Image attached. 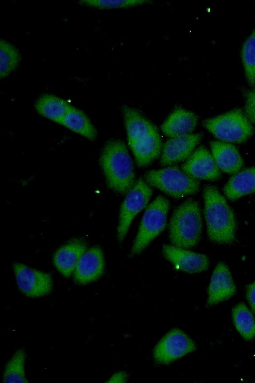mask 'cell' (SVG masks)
I'll use <instances>...</instances> for the list:
<instances>
[{
	"mask_svg": "<svg viewBox=\"0 0 255 383\" xmlns=\"http://www.w3.org/2000/svg\"><path fill=\"white\" fill-rule=\"evenodd\" d=\"M197 116L192 111L176 107L168 116L161 127L163 134L169 137L189 134L195 129Z\"/></svg>",
	"mask_w": 255,
	"mask_h": 383,
	"instance_id": "17",
	"label": "cell"
},
{
	"mask_svg": "<svg viewBox=\"0 0 255 383\" xmlns=\"http://www.w3.org/2000/svg\"><path fill=\"white\" fill-rule=\"evenodd\" d=\"M203 125L216 138L225 142L244 143L254 132L252 123L241 108L205 119Z\"/></svg>",
	"mask_w": 255,
	"mask_h": 383,
	"instance_id": "5",
	"label": "cell"
},
{
	"mask_svg": "<svg viewBox=\"0 0 255 383\" xmlns=\"http://www.w3.org/2000/svg\"><path fill=\"white\" fill-rule=\"evenodd\" d=\"M245 98L244 112L249 120L255 125V86L243 91Z\"/></svg>",
	"mask_w": 255,
	"mask_h": 383,
	"instance_id": "27",
	"label": "cell"
},
{
	"mask_svg": "<svg viewBox=\"0 0 255 383\" xmlns=\"http://www.w3.org/2000/svg\"><path fill=\"white\" fill-rule=\"evenodd\" d=\"M72 106L65 100L49 94L41 96L35 104V109L40 115L60 124Z\"/></svg>",
	"mask_w": 255,
	"mask_h": 383,
	"instance_id": "20",
	"label": "cell"
},
{
	"mask_svg": "<svg viewBox=\"0 0 255 383\" xmlns=\"http://www.w3.org/2000/svg\"><path fill=\"white\" fill-rule=\"evenodd\" d=\"M169 207L168 200L157 196L146 208L133 241L130 254L140 253L164 229Z\"/></svg>",
	"mask_w": 255,
	"mask_h": 383,
	"instance_id": "7",
	"label": "cell"
},
{
	"mask_svg": "<svg viewBox=\"0 0 255 383\" xmlns=\"http://www.w3.org/2000/svg\"><path fill=\"white\" fill-rule=\"evenodd\" d=\"M13 267L18 286L25 295L36 297L51 292L52 280L49 274L19 263H14Z\"/></svg>",
	"mask_w": 255,
	"mask_h": 383,
	"instance_id": "10",
	"label": "cell"
},
{
	"mask_svg": "<svg viewBox=\"0 0 255 383\" xmlns=\"http://www.w3.org/2000/svg\"><path fill=\"white\" fill-rule=\"evenodd\" d=\"M86 249V243L83 240H72L56 251L54 264L64 276L69 277Z\"/></svg>",
	"mask_w": 255,
	"mask_h": 383,
	"instance_id": "18",
	"label": "cell"
},
{
	"mask_svg": "<svg viewBox=\"0 0 255 383\" xmlns=\"http://www.w3.org/2000/svg\"><path fill=\"white\" fill-rule=\"evenodd\" d=\"M202 221L198 203L189 198L174 210L169 225V238L176 247L195 246L202 232Z\"/></svg>",
	"mask_w": 255,
	"mask_h": 383,
	"instance_id": "4",
	"label": "cell"
},
{
	"mask_svg": "<svg viewBox=\"0 0 255 383\" xmlns=\"http://www.w3.org/2000/svg\"><path fill=\"white\" fill-rule=\"evenodd\" d=\"M196 349L195 343L182 331L173 329L157 344L153 350L155 361L168 364Z\"/></svg>",
	"mask_w": 255,
	"mask_h": 383,
	"instance_id": "9",
	"label": "cell"
},
{
	"mask_svg": "<svg viewBox=\"0 0 255 383\" xmlns=\"http://www.w3.org/2000/svg\"><path fill=\"white\" fill-rule=\"evenodd\" d=\"M20 54L12 44L3 39L0 40V78L5 77L18 65Z\"/></svg>",
	"mask_w": 255,
	"mask_h": 383,
	"instance_id": "25",
	"label": "cell"
},
{
	"mask_svg": "<svg viewBox=\"0 0 255 383\" xmlns=\"http://www.w3.org/2000/svg\"><path fill=\"white\" fill-rule=\"evenodd\" d=\"M26 357L24 350H18L7 364L3 374L5 383H27L25 378L24 363Z\"/></svg>",
	"mask_w": 255,
	"mask_h": 383,
	"instance_id": "23",
	"label": "cell"
},
{
	"mask_svg": "<svg viewBox=\"0 0 255 383\" xmlns=\"http://www.w3.org/2000/svg\"><path fill=\"white\" fill-rule=\"evenodd\" d=\"M224 192L231 200L255 192V167L247 168L234 174L225 185Z\"/></svg>",
	"mask_w": 255,
	"mask_h": 383,
	"instance_id": "19",
	"label": "cell"
},
{
	"mask_svg": "<svg viewBox=\"0 0 255 383\" xmlns=\"http://www.w3.org/2000/svg\"><path fill=\"white\" fill-rule=\"evenodd\" d=\"M122 112L129 146L140 167L149 165L160 155L162 142L155 126L137 110L124 105Z\"/></svg>",
	"mask_w": 255,
	"mask_h": 383,
	"instance_id": "1",
	"label": "cell"
},
{
	"mask_svg": "<svg viewBox=\"0 0 255 383\" xmlns=\"http://www.w3.org/2000/svg\"><path fill=\"white\" fill-rule=\"evenodd\" d=\"M162 253L176 268L186 272H200L207 270L209 265V259L205 254L174 245H163Z\"/></svg>",
	"mask_w": 255,
	"mask_h": 383,
	"instance_id": "13",
	"label": "cell"
},
{
	"mask_svg": "<svg viewBox=\"0 0 255 383\" xmlns=\"http://www.w3.org/2000/svg\"><path fill=\"white\" fill-rule=\"evenodd\" d=\"M61 124L91 140L96 137V130L87 116L73 106L65 114Z\"/></svg>",
	"mask_w": 255,
	"mask_h": 383,
	"instance_id": "21",
	"label": "cell"
},
{
	"mask_svg": "<svg viewBox=\"0 0 255 383\" xmlns=\"http://www.w3.org/2000/svg\"><path fill=\"white\" fill-rule=\"evenodd\" d=\"M181 169L197 179L215 181L221 175L212 154L204 146L197 148L181 165Z\"/></svg>",
	"mask_w": 255,
	"mask_h": 383,
	"instance_id": "11",
	"label": "cell"
},
{
	"mask_svg": "<svg viewBox=\"0 0 255 383\" xmlns=\"http://www.w3.org/2000/svg\"><path fill=\"white\" fill-rule=\"evenodd\" d=\"M128 379V376L125 372H118L114 374L110 379L108 383H125Z\"/></svg>",
	"mask_w": 255,
	"mask_h": 383,
	"instance_id": "29",
	"label": "cell"
},
{
	"mask_svg": "<svg viewBox=\"0 0 255 383\" xmlns=\"http://www.w3.org/2000/svg\"><path fill=\"white\" fill-rule=\"evenodd\" d=\"M144 179L149 185L176 198L194 194L200 186L198 179L188 175L176 166L149 171L144 175Z\"/></svg>",
	"mask_w": 255,
	"mask_h": 383,
	"instance_id": "6",
	"label": "cell"
},
{
	"mask_svg": "<svg viewBox=\"0 0 255 383\" xmlns=\"http://www.w3.org/2000/svg\"><path fill=\"white\" fill-rule=\"evenodd\" d=\"M232 315L236 328L246 340L255 338V319L244 303H240L233 308Z\"/></svg>",
	"mask_w": 255,
	"mask_h": 383,
	"instance_id": "22",
	"label": "cell"
},
{
	"mask_svg": "<svg viewBox=\"0 0 255 383\" xmlns=\"http://www.w3.org/2000/svg\"><path fill=\"white\" fill-rule=\"evenodd\" d=\"M204 215L208 236L214 243L231 244L236 239V222L234 213L216 187H204Z\"/></svg>",
	"mask_w": 255,
	"mask_h": 383,
	"instance_id": "2",
	"label": "cell"
},
{
	"mask_svg": "<svg viewBox=\"0 0 255 383\" xmlns=\"http://www.w3.org/2000/svg\"><path fill=\"white\" fill-rule=\"evenodd\" d=\"M152 194V189L142 178L127 193L120 211L117 234L120 242L125 238L132 220L145 207Z\"/></svg>",
	"mask_w": 255,
	"mask_h": 383,
	"instance_id": "8",
	"label": "cell"
},
{
	"mask_svg": "<svg viewBox=\"0 0 255 383\" xmlns=\"http://www.w3.org/2000/svg\"><path fill=\"white\" fill-rule=\"evenodd\" d=\"M246 296L251 310L255 315V281L247 285Z\"/></svg>",
	"mask_w": 255,
	"mask_h": 383,
	"instance_id": "28",
	"label": "cell"
},
{
	"mask_svg": "<svg viewBox=\"0 0 255 383\" xmlns=\"http://www.w3.org/2000/svg\"><path fill=\"white\" fill-rule=\"evenodd\" d=\"M210 145L214 160L222 171L235 174L242 168L243 159L234 145L217 141L210 142Z\"/></svg>",
	"mask_w": 255,
	"mask_h": 383,
	"instance_id": "16",
	"label": "cell"
},
{
	"mask_svg": "<svg viewBox=\"0 0 255 383\" xmlns=\"http://www.w3.org/2000/svg\"><path fill=\"white\" fill-rule=\"evenodd\" d=\"M100 162L108 186L121 194L127 193L135 184L132 160L125 143L111 140L105 145Z\"/></svg>",
	"mask_w": 255,
	"mask_h": 383,
	"instance_id": "3",
	"label": "cell"
},
{
	"mask_svg": "<svg viewBox=\"0 0 255 383\" xmlns=\"http://www.w3.org/2000/svg\"><path fill=\"white\" fill-rule=\"evenodd\" d=\"M241 58L249 85L255 86V28L244 43Z\"/></svg>",
	"mask_w": 255,
	"mask_h": 383,
	"instance_id": "24",
	"label": "cell"
},
{
	"mask_svg": "<svg viewBox=\"0 0 255 383\" xmlns=\"http://www.w3.org/2000/svg\"><path fill=\"white\" fill-rule=\"evenodd\" d=\"M148 0H82L79 2L102 8L128 7L150 2Z\"/></svg>",
	"mask_w": 255,
	"mask_h": 383,
	"instance_id": "26",
	"label": "cell"
},
{
	"mask_svg": "<svg viewBox=\"0 0 255 383\" xmlns=\"http://www.w3.org/2000/svg\"><path fill=\"white\" fill-rule=\"evenodd\" d=\"M202 137L203 134L199 133L169 138L162 147L161 165H170L188 159Z\"/></svg>",
	"mask_w": 255,
	"mask_h": 383,
	"instance_id": "12",
	"label": "cell"
},
{
	"mask_svg": "<svg viewBox=\"0 0 255 383\" xmlns=\"http://www.w3.org/2000/svg\"><path fill=\"white\" fill-rule=\"evenodd\" d=\"M236 292V287L228 266L219 262L214 269L208 289V306L227 300Z\"/></svg>",
	"mask_w": 255,
	"mask_h": 383,
	"instance_id": "14",
	"label": "cell"
},
{
	"mask_svg": "<svg viewBox=\"0 0 255 383\" xmlns=\"http://www.w3.org/2000/svg\"><path fill=\"white\" fill-rule=\"evenodd\" d=\"M104 269L102 250L94 246L83 254L74 271V280L79 284H85L98 279Z\"/></svg>",
	"mask_w": 255,
	"mask_h": 383,
	"instance_id": "15",
	"label": "cell"
}]
</instances>
